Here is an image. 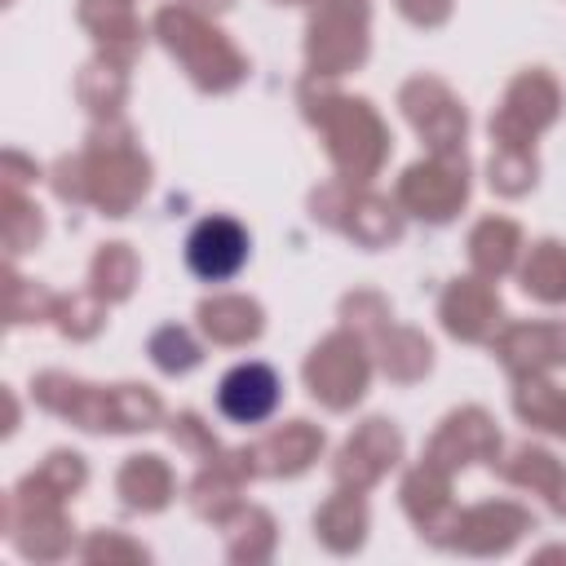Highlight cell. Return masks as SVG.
Returning a JSON list of instances; mask_svg holds the SVG:
<instances>
[{"label": "cell", "mask_w": 566, "mask_h": 566, "mask_svg": "<svg viewBox=\"0 0 566 566\" xmlns=\"http://www.w3.org/2000/svg\"><path fill=\"white\" fill-rule=\"evenodd\" d=\"M252 239L234 217H203L190 234H186V265L190 274H199L203 283H226L248 265Z\"/></svg>", "instance_id": "cell-1"}, {"label": "cell", "mask_w": 566, "mask_h": 566, "mask_svg": "<svg viewBox=\"0 0 566 566\" xmlns=\"http://www.w3.org/2000/svg\"><path fill=\"white\" fill-rule=\"evenodd\" d=\"M283 394V380L270 363H239L217 385V411L234 424H261L274 416Z\"/></svg>", "instance_id": "cell-2"}]
</instances>
